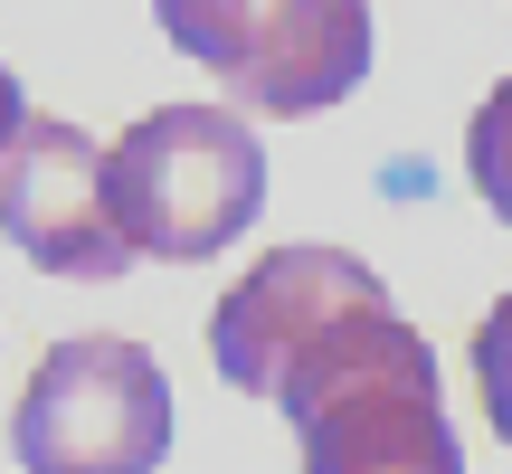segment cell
Wrapping results in <instances>:
<instances>
[{
    "label": "cell",
    "mask_w": 512,
    "mask_h": 474,
    "mask_svg": "<svg viewBox=\"0 0 512 474\" xmlns=\"http://www.w3.org/2000/svg\"><path fill=\"white\" fill-rule=\"evenodd\" d=\"M304 474H465L437 399V351L389 313V294L332 313L275 380Z\"/></svg>",
    "instance_id": "obj_1"
},
{
    "label": "cell",
    "mask_w": 512,
    "mask_h": 474,
    "mask_svg": "<svg viewBox=\"0 0 512 474\" xmlns=\"http://www.w3.org/2000/svg\"><path fill=\"white\" fill-rule=\"evenodd\" d=\"M114 209L162 266H209L266 209V143L238 105H152L114 143Z\"/></svg>",
    "instance_id": "obj_2"
},
{
    "label": "cell",
    "mask_w": 512,
    "mask_h": 474,
    "mask_svg": "<svg viewBox=\"0 0 512 474\" xmlns=\"http://www.w3.org/2000/svg\"><path fill=\"white\" fill-rule=\"evenodd\" d=\"M171 380L124 332H76L29 370L10 418L19 474H162L171 456Z\"/></svg>",
    "instance_id": "obj_3"
},
{
    "label": "cell",
    "mask_w": 512,
    "mask_h": 474,
    "mask_svg": "<svg viewBox=\"0 0 512 474\" xmlns=\"http://www.w3.org/2000/svg\"><path fill=\"white\" fill-rule=\"evenodd\" d=\"M152 19L247 114H323L370 76V0H152Z\"/></svg>",
    "instance_id": "obj_4"
},
{
    "label": "cell",
    "mask_w": 512,
    "mask_h": 474,
    "mask_svg": "<svg viewBox=\"0 0 512 474\" xmlns=\"http://www.w3.org/2000/svg\"><path fill=\"white\" fill-rule=\"evenodd\" d=\"M0 237L57 285L133 275V228L114 209V152H95L67 114H29L0 152Z\"/></svg>",
    "instance_id": "obj_5"
},
{
    "label": "cell",
    "mask_w": 512,
    "mask_h": 474,
    "mask_svg": "<svg viewBox=\"0 0 512 474\" xmlns=\"http://www.w3.org/2000/svg\"><path fill=\"white\" fill-rule=\"evenodd\" d=\"M370 294H380V275H370L351 247H275V256H256L238 285L219 294V313H209V361H219L228 389L275 399V380H285L294 351H304L332 313L370 304Z\"/></svg>",
    "instance_id": "obj_6"
},
{
    "label": "cell",
    "mask_w": 512,
    "mask_h": 474,
    "mask_svg": "<svg viewBox=\"0 0 512 474\" xmlns=\"http://www.w3.org/2000/svg\"><path fill=\"white\" fill-rule=\"evenodd\" d=\"M465 171H475V200L512 228V76L475 105V124H465Z\"/></svg>",
    "instance_id": "obj_7"
},
{
    "label": "cell",
    "mask_w": 512,
    "mask_h": 474,
    "mask_svg": "<svg viewBox=\"0 0 512 474\" xmlns=\"http://www.w3.org/2000/svg\"><path fill=\"white\" fill-rule=\"evenodd\" d=\"M475 389H484V418H494V437L512 446V294L475 323Z\"/></svg>",
    "instance_id": "obj_8"
},
{
    "label": "cell",
    "mask_w": 512,
    "mask_h": 474,
    "mask_svg": "<svg viewBox=\"0 0 512 474\" xmlns=\"http://www.w3.org/2000/svg\"><path fill=\"white\" fill-rule=\"evenodd\" d=\"M19 124H29V105H19V76L0 67V152H10V133H19Z\"/></svg>",
    "instance_id": "obj_9"
}]
</instances>
